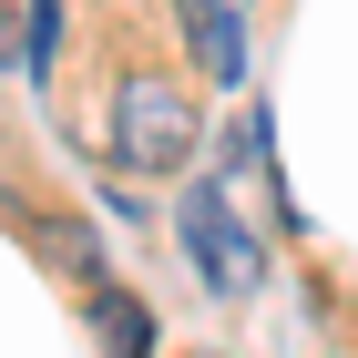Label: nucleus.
Instances as JSON below:
<instances>
[{
  "label": "nucleus",
  "instance_id": "f257e3e1",
  "mask_svg": "<svg viewBox=\"0 0 358 358\" xmlns=\"http://www.w3.org/2000/svg\"><path fill=\"white\" fill-rule=\"evenodd\" d=\"M194 103L164 83V72H123V92H113V164L134 174H185L194 164Z\"/></svg>",
  "mask_w": 358,
  "mask_h": 358
},
{
  "label": "nucleus",
  "instance_id": "f03ea898",
  "mask_svg": "<svg viewBox=\"0 0 358 358\" xmlns=\"http://www.w3.org/2000/svg\"><path fill=\"white\" fill-rule=\"evenodd\" d=\"M174 236H185L194 276L215 287V297H256V276H266V246L246 236V215L225 205V185L205 174V185H185V205H174Z\"/></svg>",
  "mask_w": 358,
  "mask_h": 358
},
{
  "label": "nucleus",
  "instance_id": "7ed1b4c3",
  "mask_svg": "<svg viewBox=\"0 0 358 358\" xmlns=\"http://www.w3.org/2000/svg\"><path fill=\"white\" fill-rule=\"evenodd\" d=\"M174 21H185L194 62H205V72H215L225 92L246 83V21H236V0H174Z\"/></svg>",
  "mask_w": 358,
  "mask_h": 358
},
{
  "label": "nucleus",
  "instance_id": "20e7f679",
  "mask_svg": "<svg viewBox=\"0 0 358 358\" xmlns=\"http://www.w3.org/2000/svg\"><path fill=\"white\" fill-rule=\"evenodd\" d=\"M92 338H103V358H154V307L134 287L92 276Z\"/></svg>",
  "mask_w": 358,
  "mask_h": 358
},
{
  "label": "nucleus",
  "instance_id": "39448f33",
  "mask_svg": "<svg viewBox=\"0 0 358 358\" xmlns=\"http://www.w3.org/2000/svg\"><path fill=\"white\" fill-rule=\"evenodd\" d=\"M52 52H62V0H31V31H21V83H52Z\"/></svg>",
  "mask_w": 358,
  "mask_h": 358
}]
</instances>
